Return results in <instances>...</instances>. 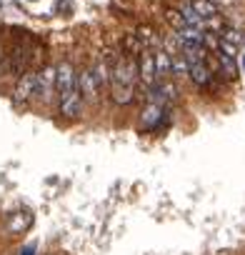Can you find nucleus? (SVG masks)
Listing matches in <instances>:
<instances>
[{
	"mask_svg": "<svg viewBox=\"0 0 245 255\" xmlns=\"http://www.w3.org/2000/svg\"><path fill=\"white\" fill-rule=\"evenodd\" d=\"M75 88H78V90L83 93V98L90 100V103H95V100L100 98V88H98V83H95V78H93L90 70L78 73V83H75Z\"/></svg>",
	"mask_w": 245,
	"mask_h": 255,
	"instance_id": "6e6552de",
	"label": "nucleus"
},
{
	"mask_svg": "<svg viewBox=\"0 0 245 255\" xmlns=\"http://www.w3.org/2000/svg\"><path fill=\"white\" fill-rule=\"evenodd\" d=\"M30 98H35V73H23L18 78V85H15V100L18 103H28Z\"/></svg>",
	"mask_w": 245,
	"mask_h": 255,
	"instance_id": "1a4fd4ad",
	"label": "nucleus"
},
{
	"mask_svg": "<svg viewBox=\"0 0 245 255\" xmlns=\"http://www.w3.org/2000/svg\"><path fill=\"white\" fill-rule=\"evenodd\" d=\"M30 225H33V215H30V213H13L10 220H8V225H5V230H8L10 235H18V233L28 230Z\"/></svg>",
	"mask_w": 245,
	"mask_h": 255,
	"instance_id": "ddd939ff",
	"label": "nucleus"
},
{
	"mask_svg": "<svg viewBox=\"0 0 245 255\" xmlns=\"http://www.w3.org/2000/svg\"><path fill=\"white\" fill-rule=\"evenodd\" d=\"M83 108H85V98H83V93H80L78 88L70 90L65 98H60V115L68 118V120L80 118V115H83Z\"/></svg>",
	"mask_w": 245,
	"mask_h": 255,
	"instance_id": "39448f33",
	"label": "nucleus"
},
{
	"mask_svg": "<svg viewBox=\"0 0 245 255\" xmlns=\"http://www.w3.org/2000/svg\"><path fill=\"white\" fill-rule=\"evenodd\" d=\"M163 115H165V105L148 103V108L143 110V118H140V128L143 130H155V128L163 125Z\"/></svg>",
	"mask_w": 245,
	"mask_h": 255,
	"instance_id": "0eeeda50",
	"label": "nucleus"
},
{
	"mask_svg": "<svg viewBox=\"0 0 245 255\" xmlns=\"http://www.w3.org/2000/svg\"><path fill=\"white\" fill-rule=\"evenodd\" d=\"M165 20L175 28V33L178 30H183V28H188V23H185V15H183V10H175V8H165Z\"/></svg>",
	"mask_w": 245,
	"mask_h": 255,
	"instance_id": "4468645a",
	"label": "nucleus"
},
{
	"mask_svg": "<svg viewBox=\"0 0 245 255\" xmlns=\"http://www.w3.org/2000/svg\"><path fill=\"white\" fill-rule=\"evenodd\" d=\"M75 83H78V73L73 70V65L68 60L55 65V93L60 98H65L70 90H75Z\"/></svg>",
	"mask_w": 245,
	"mask_h": 255,
	"instance_id": "f03ea898",
	"label": "nucleus"
},
{
	"mask_svg": "<svg viewBox=\"0 0 245 255\" xmlns=\"http://www.w3.org/2000/svg\"><path fill=\"white\" fill-rule=\"evenodd\" d=\"M138 80L143 83V88L158 83L155 80V55H153V48H143L140 55H138Z\"/></svg>",
	"mask_w": 245,
	"mask_h": 255,
	"instance_id": "7ed1b4c3",
	"label": "nucleus"
},
{
	"mask_svg": "<svg viewBox=\"0 0 245 255\" xmlns=\"http://www.w3.org/2000/svg\"><path fill=\"white\" fill-rule=\"evenodd\" d=\"M190 8L195 10V15H198L203 23L218 18V5L213 3V0H190Z\"/></svg>",
	"mask_w": 245,
	"mask_h": 255,
	"instance_id": "f8f14e48",
	"label": "nucleus"
},
{
	"mask_svg": "<svg viewBox=\"0 0 245 255\" xmlns=\"http://www.w3.org/2000/svg\"><path fill=\"white\" fill-rule=\"evenodd\" d=\"M188 75H190V80L198 88H210V83H213V70H210L208 60H193V63H188Z\"/></svg>",
	"mask_w": 245,
	"mask_h": 255,
	"instance_id": "423d86ee",
	"label": "nucleus"
},
{
	"mask_svg": "<svg viewBox=\"0 0 245 255\" xmlns=\"http://www.w3.org/2000/svg\"><path fill=\"white\" fill-rule=\"evenodd\" d=\"M243 68H245V55H243Z\"/></svg>",
	"mask_w": 245,
	"mask_h": 255,
	"instance_id": "6ab92c4d",
	"label": "nucleus"
},
{
	"mask_svg": "<svg viewBox=\"0 0 245 255\" xmlns=\"http://www.w3.org/2000/svg\"><path fill=\"white\" fill-rule=\"evenodd\" d=\"M103 60L110 68V98L118 105H128L135 98V80H138V58L125 53H105Z\"/></svg>",
	"mask_w": 245,
	"mask_h": 255,
	"instance_id": "f257e3e1",
	"label": "nucleus"
},
{
	"mask_svg": "<svg viewBox=\"0 0 245 255\" xmlns=\"http://www.w3.org/2000/svg\"><path fill=\"white\" fill-rule=\"evenodd\" d=\"M220 40L228 43V45H235V48H238V45L243 43V33L235 30V28H223V30H220Z\"/></svg>",
	"mask_w": 245,
	"mask_h": 255,
	"instance_id": "dca6fc26",
	"label": "nucleus"
},
{
	"mask_svg": "<svg viewBox=\"0 0 245 255\" xmlns=\"http://www.w3.org/2000/svg\"><path fill=\"white\" fill-rule=\"evenodd\" d=\"M218 68H220V78H225V80H235L238 78L235 55H230L225 50H218Z\"/></svg>",
	"mask_w": 245,
	"mask_h": 255,
	"instance_id": "9b49d317",
	"label": "nucleus"
},
{
	"mask_svg": "<svg viewBox=\"0 0 245 255\" xmlns=\"http://www.w3.org/2000/svg\"><path fill=\"white\" fill-rule=\"evenodd\" d=\"M170 60H173V75H175V78L188 75V58L183 55V50L175 53V55H170Z\"/></svg>",
	"mask_w": 245,
	"mask_h": 255,
	"instance_id": "2eb2a0df",
	"label": "nucleus"
},
{
	"mask_svg": "<svg viewBox=\"0 0 245 255\" xmlns=\"http://www.w3.org/2000/svg\"><path fill=\"white\" fill-rule=\"evenodd\" d=\"M0 63H3V48H0Z\"/></svg>",
	"mask_w": 245,
	"mask_h": 255,
	"instance_id": "a211bd4d",
	"label": "nucleus"
},
{
	"mask_svg": "<svg viewBox=\"0 0 245 255\" xmlns=\"http://www.w3.org/2000/svg\"><path fill=\"white\" fill-rule=\"evenodd\" d=\"M20 255H35V243H30V245H25V248L20 250Z\"/></svg>",
	"mask_w": 245,
	"mask_h": 255,
	"instance_id": "f3484780",
	"label": "nucleus"
},
{
	"mask_svg": "<svg viewBox=\"0 0 245 255\" xmlns=\"http://www.w3.org/2000/svg\"><path fill=\"white\" fill-rule=\"evenodd\" d=\"M213 3H215V0H213ZM215 5H218V3H215Z\"/></svg>",
	"mask_w": 245,
	"mask_h": 255,
	"instance_id": "aec40b11",
	"label": "nucleus"
},
{
	"mask_svg": "<svg viewBox=\"0 0 245 255\" xmlns=\"http://www.w3.org/2000/svg\"><path fill=\"white\" fill-rule=\"evenodd\" d=\"M155 55V80H168L173 78V60H170V53L165 48L160 50H153Z\"/></svg>",
	"mask_w": 245,
	"mask_h": 255,
	"instance_id": "9d476101",
	"label": "nucleus"
},
{
	"mask_svg": "<svg viewBox=\"0 0 245 255\" xmlns=\"http://www.w3.org/2000/svg\"><path fill=\"white\" fill-rule=\"evenodd\" d=\"M55 93V68H43L38 75H35V98L48 103Z\"/></svg>",
	"mask_w": 245,
	"mask_h": 255,
	"instance_id": "20e7f679",
	"label": "nucleus"
}]
</instances>
